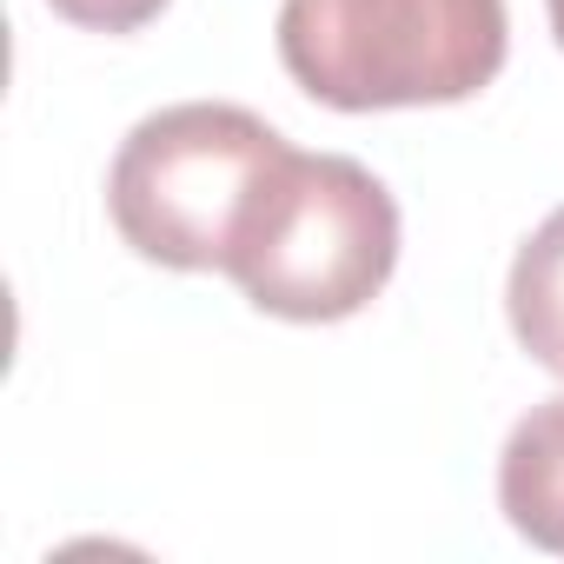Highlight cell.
<instances>
[{
    "mask_svg": "<svg viewBox=\"0 0 564 564\" xmlns=\"http://www.w3.org/2000/svg\"><path fill=\"white\" fill-rule=\"evenodd\" d=\"M286 153V133L232 100H180L120 140L107 213L140 259L173 272H226Z\"/></svg>",
    "mask_w": 564,
    "mask_h": 564,
    "instance_id": "1",
    "label": "cell"
},
{
    "mask_svg": "<svg viewBox=\"0 0 564 564\" xmlns=\"http://www.w3.org/2000/svg\"><path fill=\"white\" fill-rule=\"evenodd\" d=\"M505 0H286L279 61L339 113L458 107L505 67Z\"/></svg>",
    "mask_w": 564,
    "mask_h": 564,
    "instance_id": "2",
    "label": "cell"
},
{
    "mask_svg": "<svg viewBox=\"0 0 564 564\" xmlns=\"http://www.w3.org/2000/svg\"><path fill=\"white\" fill-rule=\"evenodd\" d=\"M399 265V199L346 153H286L252 232L232 252L239 293L293 326H333L366 313Z\"/></svg>",
    "mask_w": 564,
    "mask_h": 564,
    "instance_id": "3",
    "label": "cell"
},
{
    "mask_svg": "<svg viewBox=\"0 0 564 564\" xmlns=\"http://www.w3.org/2000/svg\"><path fill=\"white\" fill-rule=\"evenodd\" d=\"M498 511L538 551L564 557V392L538 399L498 452Z\"/></svg>",
    "mask_w": 564,
    "mask_h": 564,
    "instance_id": "4",
    "label": "cell"
},
{
    "mask_svg": "<svg viewBox=\"0 0 564 564\" xmlns=\"http://www.w3.org/2000/svg\"><path fill=\"white\" fill-rule=\"evenodd\" d=\"M505 313H511L518 346L551 379H564V206L544 213L531 239L518 246L511 279H505Z\"/></svg>",
    "mask_w": 564,
    "mask_h": 564,
    "instance_id": "5",
    "label": "cell"
},
{
    "mask_svg": "<svg viewBox=\"0 0 564 564\" xmlns=\"http://www.w3.org/2000/svg\"><path fill=\"white\" fill-rule=\"evenodd\" d=\"M47 8L87 34H140L147 21L166 14V0H47Z\"/></svg>",
    "mask_w": 564,
    "mask_h": 564,
    "instance_id": "6",
    "label": "cell"
},
{
    "mask_svg": "<svg viewBox=\"0 0 564 564\" xmlns=\"http://www.w3.org/2000/svg\"><path fill=\"white\" fill-rule=\"evenodd\" d=\"M544 14H551V34H557V47H564V0H544Z\"/></svg>",
    "mask_w": 564,
    "mask_h": 564,
    "instance_id": "7",
    "label": "cell"
}]
</instances>
